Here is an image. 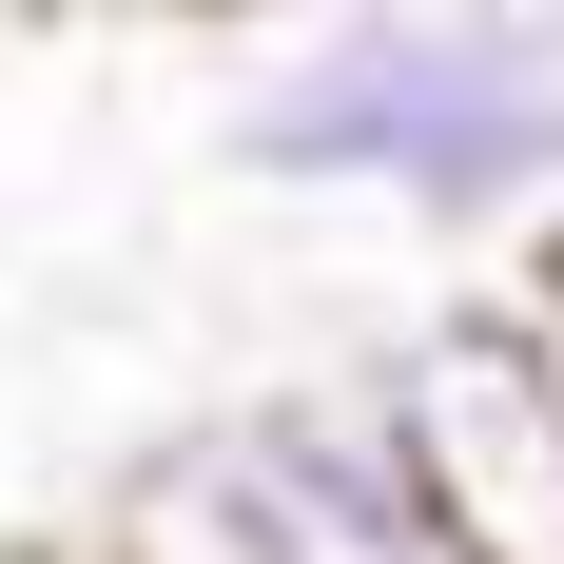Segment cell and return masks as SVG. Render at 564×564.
<instances>
[{"label": "cell", "instance_id": "3", "mask_svg": "<svg viewBox=\"0 0 564 564\" xmlns=\"http://www.w3.org/2000/svg\"><path fill=\"white\" fill-rule=\"evenodd\" d=\"M525 312H545V350H564V253H545V273H525Z\"/></svg>", "mask_w": 564, "mask_h": 564}, {"label": "cell", "instance_id": "2", "mask_svg": "<svg viewBox=\"0 0 564 564\" xmlns=\"http://www.w3.org/2000/svg\"><path fill=\"white\" fill-rule=\"evenodd\" d=\"M370 390H390V448L448 525V564H564V350L525 292H467V312L390 332Z\"/></svg>", "mask_w": 564, "mask_h": 564}, {"label": "cell", "instance_id": "1", "mask_svg": "<svg viewBox=\"0 0 564 564\" xmlns=\"http://www.w3.org/2000/svg\"><path fill=\"white\" fill-rule=\"evenodd\" d=\"M253 195H332L390 234H525L564 215V20L545 0H350L292 20L215 98Z\"/></svg>", "mask_w": 564, "mask_h": 564}]
</instances>
